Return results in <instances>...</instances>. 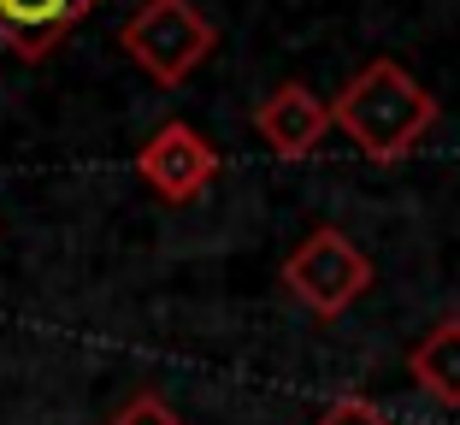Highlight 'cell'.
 Returning <instances> with one entry per match:
<instances>
[{
    "instance_id": "obj_1",
    "label": "cell",
    "mask_w": 460,
    "mask_h": 425,
    "mask_svg": "<svg viewBox=\"0 0 460 425\" xmlns=\"http://www.w3.org/2000/svg\"><path fill=\"white\" fill-rule=\"evenodd\" d=\"M331 112H337V130L372 165L407 160V154L431 137V124L443 119L437 95L407 66H395V59H366V66L342 83V95L331 101Z\"/></svg>"
},
{
    "instance_id": "obj_2",
    "label": "cell",
    "mask_w": 460,
    "mask_h": 425,
    "mask_svg": "<svg viewBox=\"0 0 460 425\" xmlns=\"http://www.w3.org/2000/svg\"><path fill=\"white\" fill-rule=\"evenodd\" d=\"M119 48L136 59L142 77H154L160 89H177L218 48V30L195 0H142L119 24Z\"/></svg>"
},
{
    "instance_id": "obj_3",
    "label": "cell",
    "mask_w": 460,
    "mask_h": 425,
    "mask_svg": "<svg viewBox=\"0 0 460 425\" xmlns=\"http://www.w3.org/2000/svg\"><path fill=\"white\" fill-rule=\"evenodd\" d=\"M284 284L313 319H342L366 289H372V261H366V248L354 243L349 231L319 225V231H307L289 248Z\"/></svg>"
},
{
    "instance_id": "obj_4",
    "label": "cell",
    "mask_w": 460,
    "mask_h": 425,
    "mask_svg": "<svg viewBox=\"0 0 460 425\" xmlns=\"http://www.w3.org/2000/svg\"><path fill=\"white\" fill-rule=\"evenodd\" d=\"M136 178L148 183L160 201L183 207V201H195V195L218 178V148L195 130V124L165 119L160 130L142 142V154H136Z\"/></svg>"
},
{
    "instance_id": "obj_5",
    "label": "cell",
    "mask_w": 460,
    "mask_h": 425,
    "mask_svg": "<svg viewBox=\"0 0 460 425\" xmlns=\"http://www.w3.org/2000/svg\"><path fill=\"white\" fill-rule=\"evenodd\" d=\"M331 124H337L331 101H319L307 83H278V89L254 107V130L278 160H307V154L325 142Z\"/></svg>"
},
{
    "instance_id": "obj_6",
    "label": "cell",
    "mask_w": 460,
    "mask_h": 425,
    "mask_svg": "<svg viewBox=\"0 0 460 425\" xmlns=\"http://www.w3.org/2000/svg\"><path fill=\"white\" fill-rule=\"evenodd\" d=\"M101 0H0V48L24 66H41L71 41V30L95 13Z\"/></svg>"
},
{
    "instance_id": "obj_7",
    "label": "cell",
    "mask_w": 460,
    "mask_h": 425,
    "mask_svg": "<svg viewBox=\"0 0 460 425\" xmlns=\"http://www.w3.org/2000/svg\"><path fill=\"white\" fill-rule=\"evenodd\" d=\"M407 372L437 408H460V314L437 319L420 343L407 349Z\"/></svg>"
},
{
    "instance_id": "obj_8",
    "label": "cell",
    "mask_w": 460,
    "mask_h": 425,
    "mask_svg": "<svg viewBox=\"0 0 460 425\" xmlns=\"http://www.w3.org/2000/svg\"><path fill=\"white\" fill-rule=\"evenodd\" d=\"M107 425H183V420H177V408L165 396H154V390H130V396L112 408Z\"/></svg>"
},
{
    "instance_id": "obj_9",
    "label": "cell",
    "mask_w": 460,
    "mask_h": 425,
    "mask_svg": "<svg viewBox=\"0 0 460 425\" xmlns=\"http://www.w3.org/2000/svg\"><path fill=\"white\" fill-rule=\"evenodd\" d=\"M313 425H395V420L378 408V402H366V396H337Z\"/></svg>"
}]
</instances>
